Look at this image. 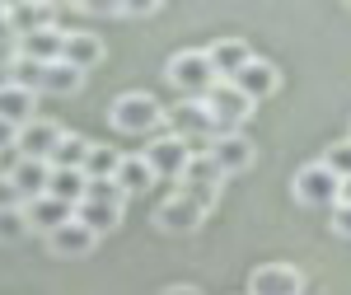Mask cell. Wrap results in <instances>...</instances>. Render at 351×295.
Wrapping results in <instances>:
<instances>
[{
  "mask_svg": "<svg viewBox=\"0 0 351 295\" xmlns=\"http://www.w3.org/2000/svg\"><path fill=\"white\" fill-rule=\"evenodd\" d=\"M155 220H160V230H169V235H192V230L206 220V206H197L192 197L173 192V197H164V202H160Z\"/></svg>",
  "mask_w": 351,
  "mask_h": 295,
  "instance_id": "obj_13",
  "label": "cell"
},
{
  "mask_svg": "<svg viewBox=\"0 0 351 295\" xmlns=\"http://www.w3.org/2000/svg\"><path fill=\"white\" fill-rule=\"evenodd\" d=\"M164 0H117V14H127V19H145V14H155Z\"/></svg>",
  "mask_w": 351,
  "mask_h": 295,
  "instance_id": "obj_28",
  "label": "cell"
},
{
  "mask_svg": "<svg viewBox=\"0 0 351 295\" xmlns=\"http://www.w3.org/2000/svg\"><path fill=\"white\" fill-rule=\"evenodd\" d=\"M61 61L75 66L80 75H89V71L104 61V38H99V33H75V28H66V38H61Z\"/></svg>",
  "mask_w": 351,
  "mask_h": 295,
  "instance_id": "obj_15",
  "label": "cell"
},
{
  "mask_svg": "<svg viewBox=\"0 0 351 295\" xmlns=\"http://www.w3.org/2000/svg\"><path fill=\"white\" fill-rule=\"evenodd\" d=\"M5 19H10V38L33 33V28H47L52 24V0H10Z\"/></svg>",
  "mask_w": 351,
  "mask_h": 295,
  "instance_id": "obj_20",
  "label": "cell"
},
{
  "mask_svg": "<svg viewBox=\"0 0 351 295\" xmlns=\"http://www.w3.org/2000/svg\"><path fill=\"white\" fill-rule=\"evenodd\" d=\"M5 206H19V192H14V183L0 174V211H5Z\"/></svg>",
  "mask_w": 351,
  "mask_h": 295,
  "instance_id": "obj_31",
  "label": "cell"
},
{
  "mask_svg": "<svg viewBox=\"0 0 351 295\" xmlns=\"http://www.w3.org/2000/svg\"><path fill=\"white\" fill-rule=\"evenodd\" d=\"M56 136H61L56 122L33 117V122H24L19 136H14V155H19V160H47V155H52V145H56Z\"/></svg>",
  "mask_w": 351,
  "mask_h": 295,
  "instance_id": "obj_14",
  "label": "cell"
},
{
  "mask_svg": "<svg viewBox=\"0 0 351 295\" xmlns=\"http://www.w3.org/2000/svg\"><path fill=\"white\" fill-rule=\"evenodd\" d=\"M291 192H295L300 206H332V202H337V178L314 160V164H304V169H295Z\"/></svg>",
  "mask_w": 351,
  "mask_h": 295,
  "instance_id": "obj_9",
  "label": "cell"
},
{
  "mask_svg": "<svg viewBox=\"0 0 351 295\" xmlns=\"http://www.w3.org/2000/svg\"><path fill=\"white\" fill-rule=\"evenodd\" d=\"M84 155H89V136L80 132H61L47 155V169H84Z\"/></svg>",
  "mask_w": 351,
  "mask_h": 295,
  "instance_id": "obj_23",
  "label": "cell"
},
{
  "mask_svg": "<svg viewBox=\"0 0 351 295\" xmlns=\"http://www.w3.org/2000/svg\"><path fill=\"white\" fill-rule=\"evenodd\" d=\"M0 5H10V0H0Z\"/></svg>",
  "mask_w": 351,
  "mask_h": 295,
  "instance_id": "obj_36",
  "label": "cell"
},
{
  "mask_svg": "<svg viewBox=\"0 0 351 295\" xmlns=\"http://www.w3.org/2000/svg\"><path fill=\"white\" fill-rule=\"evenodd\" d=\"M230 84L239 89L248 104H263V99H271V94L281 89V71L271 66L267 56H248L239 71H234V80H230Z\"/></svg>",
  "mask_w": 351,
  "mask_h": 295,
  "instance_id": "obj_8",
  "label": "cell"
},
{
  "mask_svg": "<svg viewBox=\"0 0 351 295\" xmlns=\"http://www.w3.org/2000/svg\"><path fill=\"white\" fill-rule=\"evenodd\" d=\"M108 122H112V132H122V136H150V132H160V122H164V104L155 94H145V89H127V94L112 99Z\"/></svg>",
  "mask_w": 351,
  "mask_h": 295,
  "instance_id": "obj_2",
  "label": "cell"
},
{
  "mask_svg": "<svg viewBox=\"0 0 351 295\" xmlns=\"http://www.w3.org/2000/svg\"><path fill=\"white\" fill-rule=\"evenodd\" d=\"M164 122H169V136H178L192 155H197V150H206V141L216 136L211 113H206L202 99H178L173 108H164Z\"/></svg>",
  "mask_w": 351,
  "mask_h": 295,
  "instance_id": "obj_4",
  "label": "cell"
},
{
  "mask_svg": "<svg viewBox=\"0 0 351 295\" xmlns=\"http://www.w3.org/2000/svg\"><path fill=\"white\" fill-rule=\"evenodd\" d=\"M84 183H89V178H84L80 169H52V174H47V197L75 206V202L84 197Z\"/></svg>",
  "mask_w": 351,
  "mask_h": 295,
  "instance_id": "obj_24",
  "label": "cell"
},
{
  "mask_svg": "<svg viewBox=\"0 0 351 295\" xmlns=\"http://www.w3.org/2000/svg\"><path fill=\"white\" fill-rule=\"evenodd\" d=\"M164 80L173 84L178 99H206V89L216 84V71H211L202 47H183V52H173L164 61Z\"/></svg>",
  "mask_w": 351,
  "mask_h": 295,
  "instance_id": "obj_3",
  "label": "cell"
},
{
  "mask_svg": "<svg viewBox=\"0 0 351 295\" xmlns=\"http://www.w3.org/2000/svg\"><path fill=\"white\" fill-rule=\"evenodd\" d=\"M328 211H332V230H337L342 239H351V202H332Z\"/></svg>",
  "mask_w": 351,
  "mask_h": 295,
  "instance_id": "obj_29",
  "label": "cell"
},
{
  "mask_svg": "<svg viewBox=\"0 0 351 295\" xmlns=\"http://www.w3.org/2000/svg\"><path fill=\"white\" fill-rule=\"evenodd\" d=\"M122 206H127V197L117 192L112 178H89L84 197L71 206V220H80L84 230H94V235H108L112 225L122 220Z\"/></svg>",
  "mask_w": 351,
  "mask_h": 295,
  "instance_id": "obj_1",
  "label": "cell"
},
{
  "mask_svg": "<svg viewBox=\"0 0 351 295\" xmlns=\"http://www.w3.org/2000/svg\"><path fill=\"white\" fill-rule=\"evenodd\" d=\"M202 52H206V61H211L216 80H234V71L253 56V47H248L243 38H216V43H211V47H202Z\"/></svg>",
  "mask_w": 351,
  "mask_h": 295,
  "instance_id": "obj_19",
  "label": "cell"
},
{
  "mask_svg": "<svg viewBox=\"0 0 351 295\" xmlns=\"http://www.w3.org/2000/svg\"><path fill=\"white\" fill-rule=\"evenodd\" d=\"M178 192L183 197H192L197 206H216V192H220V169L211 164V155L206 150H197V155H188V164H183V174H178Z\"/></svg>",
  "mask_w": 351,
  "mask_h": 295,
  "instance_id": "obj_7",
  "label": "cell"
},
{
  "mask_svg": "<svg viewBox=\"0 0 351 295\" xmlns=\"http://www.w3.org/2000/svg\"><path fill=\"white\" fill-rule=\"evenodd\" d=\"M337 202H351V178H337Z\"/></svg>",
  "mask_w": 351,
  "mask_h": 295,
  "instance_id": "obj_34",
  "label": "cell"
},
{
  "mask_svg": "<svg viewBox=\"0 0 351 295\" xmlns=\"http://www.w3.org/2000/svg\"><path fill=\"white\" fill-rule=\"evenodd\" d=\"M112 183L122 197H141L145 188H155V174H150V164L141 160V155H122L117 169H112Z\"/></svg>",
  "mask_w": 351,
  "mask_h": 295,
  "instance_id": "obj_22",
  "label": "cell"
},
{
  "mask_svg": "<svg viewBox=\"0 0 351 295\" xmlns=\"http://www.w3.org/2000/svg\"><path fill=\"white\" fill-rule=\"evenodd\" d=\"M33 117H38V94L24 89V84H14V80L0 84V122L24 127V122H33Z\"/></svg>",
  "mask_w": 351,
  "mask_h": 295,
  "instance_id": "obj_18",
  "label": "cell"
},
{
  "mask_svg": "<svg viewBox=\"0 0 351 295\" xmlns=\"http://www.w3.org/2000/svg\"><path fill=\"white\" fill-rule=\"evenodd\" d=\"M47 174H52V169H47V160H14L10 169H5V178H10V183H14V192H19V206L47 192Z\"/></svg>",
  "mask_w": 351,
  "mask_h": 295,
  "instance_id": "obj_17",
  "label": "cell"
},
{
  "mask_svg": "<svg viewBox=\"0 0 351 295\" xmlns=\"http://www.w3.org/2000/svg\"><path fill=\"white\" fill-rule=\"evenodd\" d=\"M117 160H122V155H117V150H112V145H94V141H89V155H84V178H112V169H117Z\"/></svg>",
  "mask_w": 351,
  "mask_h": 295,
  "instance_id": "obj_25",
  "label": "cell"
},
{
  "mask_svg": "<svg viewBox=\"0 0 351 295\" xmlns=\"http://www.w3.org/2000/svg\"><path fill=\"white\" fill-rule=\"evenodd\" d=\"M206 155H211V164L220 169V178H230V174L253 169L258 145H253V136H248V132H216L211 141H206Z\"/></svg>",
  "mask_w": 351,
  "mask_h": 295,
  "instance_id": "obj_6",
  "label": "cell"
},
{
  "mask_svg": "<svg viewBox=\"0 0 351 295\" xmlns=\"http://www.w3.org/2000/svg\"><path fill=\"white\" fill-rule=\"evenodd\" d=\"M94 244H99V235L84 230L80 220H66V225H56L52 235H47V248H52L56 258H89Z\"/></svg>",
  "mask_w": 351,
  "mask_h": 295,
  "instance_id": "obj_16",
  "label": "cell"
},
{
  "mask_svg": "<svg viewBox=\"0 0 351 295\" xmlns=\"http://www.w3.org/2000/svg\"><path fill=\"white\" fill-rule=\"evenodd\" d=\"M202 104H206V113H211V127H216V132H243V122H248L253 108H258V104H248L230 80H216L211 89H206Z\"/></svg>",
  "mask_w": 351,
  "mask_h": 295,
  "instance_id": "obj_5",
  "label": "cell"
},
{
  "mask_svg": "<svg viewBox=\"0 0 351 295\" xmlns=\"http://www.w3.org/2000/svg\"><path fill=\"white\" fill-rule=\"evenodd\" d=\"M332 174V178H351V136H342V141H332L324 150V160H319Z\"/></svg>",
  "mask_w": 351,
  "mask_h": 295,
  "instance_id": "obj_26",
  "label": "cell"
},
{
  "mask_svg": "<svg viewBox=\"0 0 351 295\" xmlns=\"http://www.w3.org/2000/svg\"><path fill=\"white\" fill-rule=\"evenodd\" d=\"M24 235H28L24 206H5V211H0V244H19Z\"/></svg>",
  "mask_w": 351,
  "mask_h": 295,
  "instance_id": "obj_27",
  "label": "cell"
},
{
  "mask_svg": "<svg viewBox=\"0 0 351 295\" xmlns=\"http://www.w3.org/2000/svg\"><path fill=\"white\" fill-rule=\"evenodd\" d=\"M61 38H66V28H33V33H19V38H10L14 43V56L19 61H33V66H47V61H61Z\"/></svg>",
  "mask_w": 351,
  "mask_h": 295,
  "instance_id": "obj_12",
  "label": "cell"
},
{
  "mask_svg": "<svg viewBox=\"0 0 351 295\" xmlns=\"http://www.w3.org/2000/svg\"><path fill=\"white\" fill-rule=\"evenodd\" d=\"M75 10H84L89 19H108L117 14V0H75Z\"/></svg>",
  "mask_w": 351,
  "mask_h": 295,
  "instance_id": "obj_30",
  "label": "cell"
},
{
  "mask_svg": "<svg viewBox=\"0 0 351 295\" xmlns=\"http://www.w3.org/2000/svg\"><path fill=\"white\" fill-rule=\"evenodd\" d=\"M24 220H28V230H38V235L47 239V235H52L56 225H66V220H71V206L43 192V197H33V202H24Z\"/></svg>",
  "mask_w": 351,
  "mask_h": 295,
  "instance_id": "obj_21",
  "label": "cell"
},
{
  "mask_svg": "<svg viewBox=\"0 0 351 295\" xmlns=\"http://www.w3.org/2000/svg\"><path fill=\"white\" fill-rule=\"evenodd\" d=\"M14 136H19V127L0 122V155H10V150H14Z\"/></svg>",
  "mask_w": 351,
  "mask_h": 295,
  "instance_id": "obj_32",
  "label": "cell"
},
{
  "mask_svg": "<svg viewBox=\"0 0 351 295\" xmlns=\"http://www.w3.org/2000/svg\"><path fill=\"white\" fill-rule=\"evenodd\" d=\"M188 145H183V141H178V136H155V141H150V145H145V150H141V160L150 164V174H155V183H160V178H169V183H178V174H183V164H188Z\"/></svg>",
  "mask_w": 351,
  "mask_h": 295,
  "instance_id": "obj_10",
  "label": "cell"
},
{
  "mask_svg": "<svg viewBox=\"0 0 351 295\" xmlns=\"http://www.w3.org/2000/svg\"><path fill=\"white\" fill-rule=\"evenodd\" d=\"M248 295H304V272L295 263H263L248 276Z\"/></svg>",
  "mask_w": 351,
  "mask_h": 295,
  "instance_id": "obj_11",
  "label": "cell"
},
{
  "mask_svg": "<svg viewBox=\"0 0 351 295\" xmlns=\"http://www.w3.org/2000/svg\"><path fill=\"white\" fill-rule=\"evenodd\" d=\"M0 43H10V19H5V5H0Z\"/></svg>",
  "mask_w": 351,
  "mask_h": 295,
  "instance_id": "obj_35",
  "label": "cell"
},
{
  "mask_svg": "<svg viewBox=\"0 0 351 295\" xmlns=\"http://www.w3.org/2000/svg\"><path fill=\"white\" fill-rule=\"evenodd\" d=\"M160 295H202V291H197V286H164Z\"/></svg>",
  "mask_w": 351,
  "mask_h": 295,
  "instance_id": "obj_33",
  "label": "cell"
}]
</instances>
